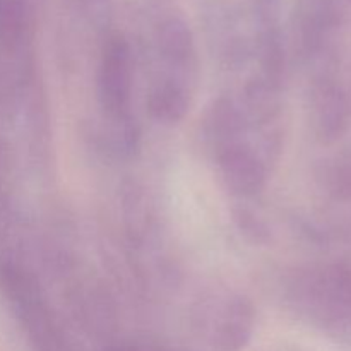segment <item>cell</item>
<instances>
[]
</instances>
